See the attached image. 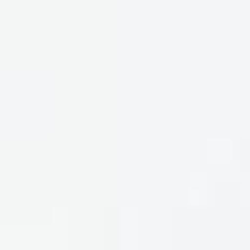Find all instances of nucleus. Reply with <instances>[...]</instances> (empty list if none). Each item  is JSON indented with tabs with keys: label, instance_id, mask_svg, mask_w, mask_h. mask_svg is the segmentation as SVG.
I'll return each mask as SVG.
<instances>
[]
</instances>
